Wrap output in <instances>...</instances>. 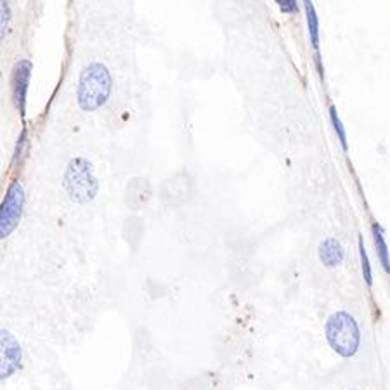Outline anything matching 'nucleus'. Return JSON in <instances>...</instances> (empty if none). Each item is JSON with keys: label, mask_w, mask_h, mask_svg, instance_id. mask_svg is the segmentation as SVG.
Wrapping results in <instances>:
<instances>
[{"label": "nucleus", "mask_w": 390, "mask_h": 390, "mask_svg": "<svg viewBox=\"0 0 390 390\" xmlns=\"http://www.w3.org/2000/svg\"><path fill=\"white\" fill-rule=\"evenodd\" d=\"M359 258H361V270H363V278L366 281V285L371 286L373 285V270H371V264H369L368 252H366V248H364L363 236H359Z\"/></svg>", "instance_id": "obj_13"}, {"label": "nucleus", "mask_w": 390, "mask_h": 390, "mask_svg": "<svg viewBox=\"0 0 390 390\" xmlns=\"http://www.w3.org/2000/svg\"><path fill=\"white\" fill-rule=\"evenodd\" d=\"M304 9H305V21H307V31H309V41L310 46L314 49V61H316L317 73L321 78H325L323 71V61H321V38H320V18H317L316 7H314L312 0H304Z\"/></svg>", "instance_id": "obj_7"}, {"label": "nucleus", "mask_w": 390, "mask_h": 390, "mask_svg": "<svg viewBox=\"0 0 390 390\" xmlns=\"http://www.w3.org/2000/svg\"><path fill=\"white\" fill-rule=\"evenodd\" d=\"M274 4L283 14H298V11H300L298 0H274Z\"/></svg>", "instance_id": "obj_14"}, {"label": "nucleus", "mask_w": 390, "mask_h": 390, "mask_svg": "<svg viewBox=\"0 0 390 390\" xmlns=\"http://www.w3.org/2000/svg\"><path fill=\"white\" fill-rule=\"evenodd\" d=\"M0 347H2V363H0V376L2 380H7L14 375L16 371L21 369L23 364V349L9 330H2L0 335Z\"/></svg>", "instance_id": "obj_6"}, {"label": "nucleus", "mask_w": 390, "mask_h": 390, "mask_svg": "<svg viewBox=\"0 0 390 390\" xmlns=\"http://www.w3.org/2000/svg\"><path fill=\"white\" fill-rule=\"evenodd\" d=\"M26 194L21 182L16 179L9 184L6 194H4L2 205H0V238L6 240L14 233L19 226L23 212H25Z\"/></svg>", "instance_id": "obj_4"}, {"label": "nucleus", "mask_w": 390, "mask_h": 390, "mask_svg": "<svg viewBox=\"0 0 390 390\" xmlns=\"http://www.w3.org/2000/svg\"><path fill=\"white\" fill-rule=\"evenodd\" d=\"M325 335L330 347L345 359L356 356V352L359 350V326H357V321L354 320L352 314L345 312V310H338L330 316L325 326Z\"/></svg>", "instance_id": "obj_3"}, {"label": "nucleus", "mask_w": 390, "mask_h": 390, "mask_svg": "<svg viewBox=\"0 0 390 390\" xmlns=\"http://www.w3.org/2000/svg\"><path fill=\"white\" fill-rule=\"evenodd\" d=\"M11 21H13V9H11L9 0H0V38L2 42L9 33Z\"/></svg>", "instance_id": "obj_10"}, {"label": "nucleus", "mask_w": 390, "mask_h": 390, "mask_svg": "<svg viewBox=\"0 0 390 390\" xmlns=\"http://www.w3.org/2000/svg\"><path fill=\"white\" fill-rule=\"evenodd\" d=\"M31 75H33V65H31L30 59H19L13 66V71H11V95H13L14 108L23 120L26 117Z\"/></svg>", "instance_id": "obj_5"}, {"label": "nucleus", "mask_w": 390, "mask_h": 390, "mask_svg": "<svg viewBox=\"0 0 390 390\" xmlns=\"http://www.w3.org/2000/svg\"><path fill=\"white\" fill-rule=\"evenodd\" d=\"M345 250L337 238H326L320 245V260L325 268L335 269L344 262Z\"/></svg>", "instance_id": "obj_8"}, {"label": "nucleus", "mask_w": 390, "mask_h": 390, "mask_svg": "<svg viewBox=\"0 0 390 390\" xmlns=\"http://www.w3.org/2000/svg\"><path fill=\"white\" fill-rule=\"evenodd\" d=\"M330 122H332V127H333V130H335L337 139L340 141V146L344 148V151H347L349 149L347 132H345V127H344V123H342L340 117H338L335 106H332V108H330Z\"/></svg>", "instance_id": "obj_11"}, {"label": "nucleus", "mask_w": 390, "mask_h": 390, "mask_svg": "<svg viewBox=\"0 0 390 390\" xmlns=\"http://www.w3.org/2000/svg\"><path fill=\"white\" fill-rule=\"evenodd\" d=\"M63 186L71 201L78 205L93 201L99 193V181L95 177L93 163L82 157L73 158L68 163L63 175Z\"/></svg>", "instance_id": "obj_2"}, {"label": "nucleus", "mask_w": 390, "mask_h": 390, "mask_svg": "<svg viewBox=\"0 0 390 390\" xmlns=\"http://www.w3.org/2000/svg\"><path fill=\"white\" fill-rule=\"evenodd\" d=\"M373 240H375V246H376V255L378 260H380L381 268L387 274H390V255H389V246L387 243H385V236H384V229H381V226L375 222L373 224Z\"/></svg>", "instance_id": "obj_9"}, {"label": "nucleus", "mask_w": 390, "mask_h": 390, "mask_svg": "<svg viewBox=\"0 0 390 390\" xmlns=\"http://www.w3.org/2000/svg\"><path fill=\"white\" fill-rule=\"evenodd\" d=\"M113 90V78L102 63H90L83 68L77 87V102L82 111L93 113L108 102Z\"/></svg>", "instance_id": "obj_1"}, {"label": "nucleus", "mask_w": 390, "mask_h": 390, "mask_svg": "<svg viewBox=\"0 0 390 390\" xmlns=\"http://www.w3.org/2000/svg\"><path fill=\"white\" fill-rule=\"evenodd\" d=\"M28 144H30V141H28V129H26V127H23V130L18 135V141H16L13 160H11V167H16V163H18V165L21 163V158L26 154Z\"/></svg>", "instance_id": "obj_12"}]
</instances>
